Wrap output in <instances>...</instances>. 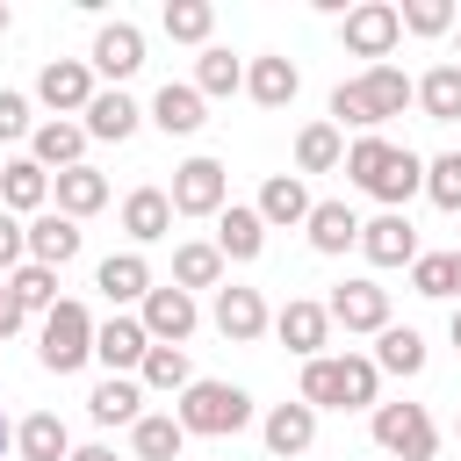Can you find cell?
<instances>
[{"label":"cell","mask_w":461,"mask_h":461,"mask_svg":"<svg viewBox=\"0 0 461 461\" xmlns=\"http://www.w3.org/2000/svg\"><path fill=\"white\" fill-rule=\"evenodd\" d=\"M331 122H339V130H360V137L382 130L375 108H367V94H360V79H339V86H331Z\"/></svg>","instance_id":"obj_40"},{"label":"cell","mask_w":461,"mask_h":461,"mask_svg":"<svg viewBox=\"0 0 461 461\" xmlns=\"http://www.w3.org/2000/svg\"><path fill=\"white\" fill-rule=\"evenodd\" d=\"M0 36H7V7H0Z\"/></svg>","instance_id":"obj_51"},{"label":"cell","mask_w":461,"mask_h":461,"mask_svg":"<svg viewBox=\"0 0 461 461\" xmlns=\"http://www.w3.org/2000/svg\"><path fill=\"white\" fill-rule=\"evenodd\" d=\"M0 166H7V158H0Z\"/></svg>","instance_id":"obj_54"},{"label":"cell","mask_w":461,"mask_h":461,"mask_svg":"<svg viewBox=\"0 0 461 461\" xmlns=\"http://www.w3.org/2000/svg\"><path fill=\"white\" fill-rule=\"evenodd\" d=\"M158 22H166V36H173V43H202V50H209L216 7H209V0H166V14H158Z\"/></svg>","instance_id":"obj_39"},{"label":"cell","mask_w":461,"mask_h":461,"mask_svg":"<svg viewBox=\"0 0 461 461\" xmlns=\"http://www.w3.org/2000/svg\"><path fill=\"white\" fill-rule=\"evenodd\" d=\"M94 331H101V324L86 317V303H72V295H65V303H58V310L43 317V339H36V360H43L50 375H79V367L94 360Z\"/></svg>","instance_id":"obj_3"},{"label":"cell","mask_w":461,"mask_h":461,"mask_svg":"<svg viewBox=\"0 0 461 461\" xmlns=\"http://www.w3.org/2000/svg\"><path fill=\"white\" fill-rule=\"evenodd\" d=\"M0 461H7V418H0Z\"/></svg>","instance_id":"obj_50"},{"label":"cell","mask_w":461,"mask_h":461,"mask_svg":"<svg viewBox=\"0 0 461 461\" xmlns=\"http://www.w3.org/2000/svg\"><path fill=\"white\" fill-rule=\"evenodd\" d=\"M339 158H346V130H339V122H310V130L295 137V166H303V173H331Z\"/></svg>","instance_id":"obj_37"},{"label":"cell","mask_w":461,"mask_h":461,"mask_svg":"<svg viewBox=\"0 0 461 461\" xmlns=\"http://www.w3.org/2000/svg\"><path fill=\"white\" fill-rule=\"evenodd\" d=\"M324 310H331V324H346V331H375V339L389 331V288H382V281H339Z\"/></svg>","instance_id":"obj_8"},{"label":"cell","mask_w":461,"mask_h":461,"mask_svg":"<svg viewBox=\"0 0 461 461\" xmlns=\"http://www.w3.org/2000/svg\"><path fill=\"white\" fill-rule=\"evenodd\" d=\"M310 245H317L324 259H339L346 245H360V216H353V202H317V209H310Z\"/></svg>","instance_id":"obj_28"},{"label":"cell","mask_w":461,"mask_h":461,"mask_svg":"<svg viewBox=\"0 0 461 461\" xmlns=\"http://www.w3.org/2000/svg\"><path fill=\"white\" fill-rule=\"evenodd\" d=\"M295 86H303V72H295L288 58H252V65H245V94H252L259 108H288Z\"/></svg>","instance_id":"obj_27"},{"label":"cell","mask_w":461,"mask_h":461,"mask_svg":"<svg viewBox=\"0 0 461 461\" xmlns=\"http://www.w3.org/2000/svg\"><path fill=\"white\" fill-rule=\"evenodd\" d=\"M7 295L22 303V317H29V310H43V317H50V310L65 303V295H58V274H50V267H36V259L7 274Z\"/></svg>","instance_id":"obj_38"},{"label":"cell","mask_w":461,"mask_h":461,"mask_svg":"<svg viewBox=\"0 0 461 461\" xmlns=\"http://www.w3.org/2000/svg\"><path fill=\"white\" fill-rule=\"evenodd\" d=\"M375 367H382V375H425V339H418L411 324H389V331L375 339Z\"/></svg>","instance_id":"obj_34"},{"label":"cell","mask_w":461,"mask_h":461,"mask_svg":"<svg viewBox=\"0 0 461 461\" xmlns=\"http://www.w3.org/2000/svg\"><path fill=\"white\" fill-rule=\"evenodd\" d=\"M194 317H202V310H194V295H187V288H173V281L144 295V331H151V346H180V339L194 331Z\"/></svg>","instance_id":"obj_13"},{"label":"cell","mask_w":461,"mask_h":461,"mask_svg":"<svg viewBox=\"0 0 461 461\" xmlns=\"http://www.w3.org/2000/svg\"><path fill=\"white\" fill-rule=\"evenodd\" d=\"M375 447L396 454V461H432L439 425H432L425 403H375Z\"/></svg>","instance_id":"obj_4"},{"label":"cell","mask_w":461,"mask_h":461,"mask_svg":"<svg viewBox=\"0 0 461 461\" xmlns=\"http://www.w3.org/2000/svg\"><path fill=\"white\" fill-rule=\"evenodd\" d=\"M94 94H101V86H94V65H86V58H50V65L36 72V101L58 108V115H86Z\"/></svg>","instance_id":"obj_6"},{"label":"cell","mask_w":461,"mask_h":461,"mask_svg":"<svg viewBox=\"0 0 461 461\" xmlns=\"http://www.w3.org/2000/svg\"><path fill=\"white\" fill-rule=\"evenodd\" d=\"M274 339H281L295 360H317V353L331 346V310L310 303V295H288V303L274 310Z\"/></svg>","instance_id":"obj_7"},{"label":"cell","mask_w":461,"mask_h":461,"mask_svg":"<svg viewBox=\"0 0 461 461\" xmlns=\"http://www.w3.org/2000/svg\"><path fill=\"white\" fill-rule=\"evenodd\" d=\"M238 86H245V58H230L223 43H209L194 58V94L209 101V94H238Z\"/></svg>","instance_id":"obj_36"},{"label":"cell","mask_w":461,"mask_h":461,"mask_svg":"<svg viewBox=\"0 0 461 461\" xmlns=\"http://www.w3.org/2000/svg\"><path fill=\"white\" fill-rule=\"evenodd\" d=\"M137 382H144V389H166V396H173V389L187 396V389H194L187 346H151V353H144V367H137Z\"/></svg>","instance_id":"obj_35"},{"label":"cell","mask_w":461,"mask_h":461,"mask_svg":"<svg viewBox=\"0 0 461 461\" xmlns=\"http://www.w3.org/2000/svg\"><path fill=\"white\" fill-rule=\"evenodd\" d=\"M173 216H223L230 209V173H223V158H187V166H173Z\"/></svg>","instance_id":"obj_5"},{"label":"cell","mask_w":461,"mask_h":461,"mask_svg":"<svg viewBox=\"0 0 461 461\" xmlns=\"http://www.w3.org/2000/svg\"><path fill=\"white\" fill-rule=\"evenodd\" d=\"M86 65H94L101 79H115V86H122V79L144 65V36H137L130 22H101V29H94V50H86Z\"/></svg>","instance_id":"obj_11"},{"label":"cell","mask_w":461,"mask_h":461,"mask_svg":"<svg viewBox=\"0 0 461 461\" xmlns=\"http://www.w3.org/2000/svg\"><path fill=\"white\" fill-rule=\"evenodd\" d=\"M151 122H158L166 137H194V130L209 122V101H202L194 86H173V79H166V86L151 94Z\"/></svg>","instance_id":"obj_23"},{"label":"cell","mask_w":461,"mask_h":461,"mask_svg":"<svg viewBox=\"0 0 461 461\" xmlns=\"http://www.w3.org/2000/svg\"><path fill=\"white\" fill-rule=\"evenodd\" d=\"M173 288H187V295H194V288H223V252L202 245V238L180 245V252H173Z\"/></svg>","instance_id":"obj_33"},{"label":"cell","mask_w":461,"mask_h":461,"mask_svg":"<svg viewBox=\"0 0 461 461\" xmlns=\"http://www.w3.org/2000/svg\"><path fill=\"white\" fill-rule=\"evenodd\" d=\"M360 94H367V108H375V122H389V115H403L411 101H418V86L396 72V65H367L360 72Z\"/></svg>","instance_id":"obj_31"},{"label":"cell","mask_w":461,"mask_h":461,"mask_svg":"<svg viewBox=\"0 0 461 461\" xmlns=\"http://www.w3.org/2000/svg\"><path fill=\"white\" fill-rule=\"evenodd\" d=\"M94 288L108 295V303H144L158 281H151V267H144V252H108L101 267H94Z\"/></svg>","instance_id":"obj_21"},{"label":"cell","mask_w":461,"mask_h":461,"mask_svg":"<svg viewBox=\"0 0 461 461\" xmlns=\"http://www.w3.org/2000/svg\"><path fill=\"white\" fill-rule=\"evenodd\" d=\"M454 432H461V411H454Z\"/></svg>","instance_id":"obj_53"},{"label":"cell","mask_w":461,"mask_h":461,"mask_svg":"<svg viewBox=\"0 0 461 461\" xmlns=\"http://www.w3.org/2000/svg\"><path fill=\"white\" fill-rule=\"evenodd\" d=\"M454 295H461V252H454Z\"/></svg>","instance_id":"obj_49"},{"label":"cell","mask_w":461,"mask_h":461,"mask_svg":"<svg viewBox=\"0 0 461 461\" xmlns=\"http://www.w3.org/2000/svg\"><path fill=\"white\" fill-rule=\"evenodd\" d=\"M144 353H151V331H144V317H108L101 331H94V360L108 367V375H130V367H144Z\"/></svg>","instance_id":"obj_10"},{"label":"cell","mask_w":461,"mask_h":461,"mask_svg":"<svg viewBox=\"0 0 461 461\" xmlns=\"http://www.w3.org/2000/svg\"><path fill=\"white\" fill-rule=\"evenodd\" d=\"M259 432H267V454L295 461V454H310V447H317V411H310L303 396H295V403H274Z\"/></svg>","instance_id":"obj_14"},{"label":"cell","mask_w":461,"mask_h":461,"mask_svg":"<svg viewBox=\"0 0 461 461\" xmlns=\"http://www.w3.org/2000/svg\"><path fill=\"white\" fill-rule=\"evenodd\" d=\"M216 252H223V259H259V252H267L259 209H238V202H230V209L216 216Z\"/></svg>","instance_id":"obj_29"},{"label":"cell","mask_w":461,"mask_h":461,"mask_svg":"<svg viewBox=\"0 0 461 461\" xmlns=\"http://www.w3.org/2000/svg\"><path fill=\"white\" fill-rule=\"evenodd\" d=\"M411 288L432 295V303H447L454 295V252H418L411 259Z\"/></svg>","instance_id":"obj_42"},{"label":"cell","mask_w":461,"mask_h":461,"mask_svg":"<svg viewBox=\"0 0 461 461\" xmlns=\"http://www.w3.org/2000/svg\"><path fill=\"white\" fill-rule=\"evenodd\" d=\"M29 158H36L43 173H50V166H58V173L86 166V122H65V115H58V122H36V137H29Z\"/></svg>","instance_id":"obj_15"},{"label":"cell","mask_w":461,"mask_h":461,"mask_svg":"<svg viewBox=\"0 0 461 461\" xmlns=\"http://www.w3.org/2000/svg\"><path fill=\"white\" fill-rule=\"evenodd\" d=\"M425 194H432V209H461V151H439V158H425Z\"/></svg>","instance_id":"obj_41"},{"label":"cell","mask_w":461,"mask_h":461,"mask_svg":"<svg viewBox=\"0 0 461 461\" xmlns=\"http://www.w3.org/2000/svg\"><path fill=\"white\" fill-rule=\"evenodd\" d=\"M173 418H180L187 432H202V439H230V432L252 425V396H245L238 382H194Z\"/></svg>","instance_id":"obj_2"},{"label":"cell","mask_w":461,"mask_h":461,"mask_svg":"<svg viewBox=\"0 0 461 461\" xmlns=\"http://www.w3.org/2000/svg\"><path fill=\"white\" fill-rule=\"evenodd\" d=\"M267 324H274V317H267L259 288H216V331H223L230 346H252Z\"/></svg>","instance_id":"obj_16"},{"label":"cell","mask_w":461,"mask_h":461,"mask_svg":"<svg viewBox=\"0 0 461 461\" xmlns=\"http://www.w3.org/2000/svg\"><path fill=\"white\" fill-rule=\"evenodd\" d=\"M122 230H130L137 245H158V238L173 230V194H166V187H130V194H122Z\"/></svg>","instance_id":"obj_19"},{"label":"cell","mask_w":461,"mask_h":461,"mask_svg":"<svg viewBox=\"0 0 461 461\" xmlns=\"http://www.w3.org/2000/svg\"><path fill=\"white\" fill-rule=\"evenodd\" d=\"M22 252H29V230L0 209V274H14V267H22Z\"/></svg>","instance_id":"obj_45"},{"label":"cell","mask_w":461,"mask_h":461,"mask_svg":"<svg viewBox=\"0 0 461 461\" xmlns=\"http://www.w3.org/2000/svg\"><path fill=\"white\" fill-rule=\"evenodd\" d=\"M0 202H7V216H43L50 173H43L36 158H7V166H0Z\"/></svg>","instance_id":"obj_18"},{"label":"cell","mask_w":461,"mask_h":461,"mask_svg":"<svg viewBox=\"0 0 461 461\" xmlns=\"http://www.w3.org/2000/svg\"><path fill=\"white\" fill-rule=\"evenodd\" d=\"M360 252H367V267H411V259H418V230H411V216L382 209L375 223H360Z\"/></svg>","instance_id":"obj_12"},{"label":"cell","mask_w":461,"mask_h":461,"mask_svg":"<svg viewBox=\"0 0 461 461\" xmlns=\"http://www.w3.org/2000/svg\"><path fill=\"white\" fill-rule=\"evenodd\" d=\"M14 331H22V303H14L7 281H0V339H14Z\"/></svg>","instance_id":"obj_46"},{"label":"cell","mask_w":461,"mask_h":461,"mask_svg":"<svg viewBox=\"0 0 461 461\" xmlns=\"http://www.w3.org/2000/svg\"><path fill=\"white\" fill-rule=\"evenodd\" d=\"M130 447H137V461H180L187 425H180V418H166V411H144V418L130 425Z\"/></svg>","instance_id":"obj_30"},{"label":"cell","mask_w":461,"mask_h":461,"mask_svg":"<svg viewBox=\"0 0 461 461\" xmlns=\"http://www.w3.org/2000/svg\"><path fill=\"white\" fill-rule=\"evenodd\" d=\"M418 108L425 122H461V65H432L418 79Z\"/></svg>","instance_id":"obj_32"},{"label":"cell","mask_w":461,"mask_h":461,"mask_svg":"<svg viewBox=\"0 0 461 461\" xmlns=\"http://www.w3.org/2000/svg\"><path fill=\"white\" fill-rule=\"evenodd\" d=\"M382 367L367 353H317L303 360V403L310 411H375Z\"/></svg>","instance_id":"obj_1"},{"label":"cell","mask_w":461,"mask_h":461,"mask_svg":"<svg viewBox=\"0 0 461 461\" xmlns=\"http://www.w3.org/2000/svg\"><path fill=\"white\" fill-rule=\"evenodd\" d=\"M14 461H72V432L58 411H29L14 425Z\"/></svg>","instance_id":"obj_17"},{"label":"cell","mask_w":461,"mask_h":461,"mask_svg":"<svg viewBox=\"0 0 461 461\" xmlns=\"http://www.w3.org/2000/svg\"><path fill=\"white\" fill-rule=\"evenodd\" d=\"M29 259H36V267H50V274H58V267H72V259H79V223H72V216H58V209H43V216L29 223Z\"/></svg>","instance_id":"obj_20"},{"label":"cell","mask_w":461,"mask_h":461,"mask_svg":"<svg viewBox=\"0 0 461 461\" xmlns=\"http://www.w3.org/2000/svg\"><path fill=\"white\" fill-rule=\"evenodd\" d=\"M50 194H58V216H94V209H108V173H94V166H72V173H50Z\"/></svg>","instance_id":"obj_25"},{"label":"cell","mask_w":461,"mask_h":461,"mask_svg":"<svg viewBox=\"0 0 461 461\" xmlns=\"http://www.w3.org/2000/svg\"><path fill=\"white\" fill-rule=\"evenodd\" d=\"M86 418H94V425H137V418H144V382H137V375H108V382H94Z\"/></svg>","instance_id":"obj_22"},{"label":"cell","mask_w":461,"mask_h":461,"mask_svg":"<svg viewBox=\"0 0 461 461\" xmlns=\"http://www.w3.org/2000/svg\"><path fill=\"white\" fill-rule=\"evenodd\" d=\"M14 137H36V130H29V101L0 86V144H14Z\"/></svg>","instance_id":"obj_44"},{"label":"cell","mask_w":461,"mask_h":461,"mask_svg":"<svg viewBox=\"0 0 461 461\" xmlns=\"http://www.w3.org/2000/svg\"><path fill=\"white\" fill-rule=\"evenodd\" d=\"M137 122H144V108H137L122 86H101V94H94V108H86V137H101V144L137 137Z\"/></svg>","instance_id":"obj_24"},{"label":"cell","mask_w":461,"mask_h":461,"mask_svg":"<svg viewBox=\"0 0 461 461\" xmlns=\"http://www.w3.org/2000/svg\"><path fill=\"white\" fill-rule=\"evenodd\" d=\"M339 36H346V50H353V58H375V65H382V58H389V43L403 36V14H396L389 0H367V7H353V14H346V29H339Z\"/></svg>","instance_id":"obj_9"},{"label":"cell","mask_w":461,"mask_h":461,"mask_svg":"<svg viewBox=\"0 0 461 461\" xmlns=\"http://www.w3.org/2000/svg\"><path fill=\"white\" fill-rule=\"evenodd\" d=\"M447 339H454V346H461V303H454V317H447Z\"/></svg>","instance_id":"obj_48"},{"label":"cell","mask_w":461,"mask_h":461,"mask_svg":"<svg viewBox=\"0 0 461 461\" xmlns=\"http://www.w3.org/2000/svg\"><path fill=\"white\" fill-rule=\"evenodd\" d=\"M72 461H115V447H101V439H94V447H72Z\"/></svg>","instance_id":"obj_47"},{"label":"cell","mask_w":461,"mask_h":461,"mask_svg":"<svg viewBox=\"0 0 461 461\" xmlns=\"http://www.w3.org/2000/svg\"><path fill=\"white\" fill-rule=\"evenodd\" d=\"M396 14H403L411 36H447V29H454V0H411V7H396Z\"/></svg>","instance_id":"obj_43"},{"label":"cell","mask_w":461,"mask_h":461,"mask_svg":"<svg viewBox=\"0 0 461 461\" xmlns=\"http://www.w3.org/2000/svg\"><path fill=\"white\" fill-rule=\"evenodd\" d=\"M454 58H461V29H454Z\"/></svg>","instance_id":"obj_52"},{"label":"cell","mask_w":461,"mask_h":461,"mask_svg":"<svg viewBox=\"0 0 461 461\" xmlns=\"http://www.w3.org/2000/svg\"><path fill=\"white\" fill-rule=\"evenodd\" d=\"M252 209H259V223L274 230V223H310V209H317V202H310V187H303L295 173H274V180L259 187V202H252Z\"/></svg>","instance_id":"obj_26"}]
</instances>
